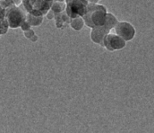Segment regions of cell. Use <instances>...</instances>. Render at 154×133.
<instances>
[{
  "instance_id": "cell-5",
  "label": "cell",
  "mask_w": 154,
  "mask_h": 133,
  "mask_svg": "<svg viewBox=\"0 0 154 133\" xmlns=\"http://www.w3.org/2000/svg\"><path fill=\"white\" fill-rule=\"evenodd\" d=\"M115 33L122 37L126 42L131 41L135 35V27L127 21H119L115 28Z\"/></svg>"
},
{
  "instance_id": "cell-1",
  "label": "cell",
  "mask_w": 154,
  "mask_h": 133,
  "mask_svg": "<svg viewBox=\"0 0 154 133\" xmlns=\"http://www.w3.org/2000/svg\"><path fill=\"white\" fill-rule=\"evenodd\" d=\"M107 13V9L104 6L89 2L87 13L83 17L84 24L91 29L103 26L106 22Z\"/></svg>"
},
{
  "instance_id": "cell-9",
  "label": "cell",
  "mask_w": 154,
  "mask_h": 133,
  "mask_svg": "<svg viewBox=\"0 0 154 133\" xmlns=\"http://www.w3.org/2000/svg\"><path fill=\"white\" fill-rule=\"evenodd\" d=\"M66 9V2L63 1H53L51 10L55 13H60Z\"/></svg>"
},
{
  "instance_id": "cell-7",
  "label": "cell",
  "mask_w": 154,
  "mask_h": 133,
  "mask_svg": "<svg viewBox=\"0 0 154 133\" xmlns=\"http://www.w3.org/2000/svg\"><path fill=\"white\" fill-rule=\"evenodd\" d=\"M26 21L30 26H39L43 22V17L42 16L37 17L30 13H27V15L26 16Z\"/></svg>"
},
{
  "instance_id": "cell-10",
  "label": "cell",
  "mask_w": 154,
  "mask_h": 133,
  "mask_svg": "<svg viewBox=\"0 0 154 133\" xmlns=\"http://www.w3.org/2000/svg\"><path fill=\"white\" fill-rule=\"evenodd\" d=\"M24 35L26 38H32L35 35V34H34V31L33 30H31V29H29V30L27 31H24Z\"/></svg>"
},
{
  "instance_id": "cell-6",
  "label": "cell",
  "mask_w": 154,
  "mask_h": 133,
  "mask_svg": "<svg viewBox=\"0 0 154 133\" xmlns=\"http://www.w3.org/2000/svg\"><path fill=\"white\" fill-rule=\"evenodd\" d=\"M25 21L26 15L19 8H13L8 13L7 22L9 26L12 28H17L18 27H21Z\"/></svg>"
},
{
  "instance_id": "cell-2",
  "label": "cell",
  "mask_w": 154,
  "mask_h": 133,
  "mask_svg": "<svg viewBox=\"0 0 154 133\" xmlns=\"http://www.w3.org/2000/svg\"><path fill=\"white\" fill-rule=\"evenodd\" d=\"M119 21L116 17L113 15L112 13H107V19H106L105 24L103 26L96 27L92 28L90 38L94 43L101 45L103 43V39L106 34L110 33L111 29L115 28Z\"/></svg>"
},
{
  "instance_id": "cell-13",
  "label": "cell",
  "mask_w": 154,
  "mask_h": 133,
  "mask_svg": "<svg viewBox=\"0 0 154 133\" xmlns=\"http://www.w3.org/2000/svg\"><path fill=\"white\" fill-rule=\"evenodd\" d=\"M66 2H69V1H71V0H66Z\"/></svg>"
},
{
  "instance_id": "cell-8",
  "label": "cell",
  "mask_w": 154,
  "mask_h": 133,
  "mask_svg": "<svg viewBox=\"0 0 154 133\" xmlns=\"http://www.w3.org/2000/svg\"><path fill=\"white\" fill-rule=\"evenodd\" d=\"M84 24V21L82 17L71 18L70 20V26L75 31H80L83 28Z\"/></svg>"
},
{
  "instance_id": "cell-3",
  "label": "cell",
  "mask_w": 154,
  "mask_h": 133,
  "mask_svg": "<svg viewBox=\"0 0 154 133\" xmlns=\"http://www.w3.org/2000/svg\"><path fill=\"white\" fill-rule=\"evenodd\" d=\"M88 0H71L66 2V13L70 19L75 17H82L86 14L87 11Z\"/></svg>"
},
{
  "instance_id": "cell-11",
  "label": "cell",
  "mask_w": 154,
  "mask_h": 133,
  "mask_svg": "<svg viewBox=\"0 0 154 133\" xmlns=\"http://www.w3.org/2000/svg\"><path fill=\"white\" fill-rule=\"evenodd\" d=\"M89 2H92V3H97L100 0H88Z\"/></svg>"
},
{
  "instance_id": "cell-4",
  "label": "cell",
  "mask_w": 154,
  "mask_h": 133,
  "mask_svg": "<svg viewBox=\"0 0 154 133\" xmlns=\"http://www.w3.org/2000/svg\"><path fill=\"white\" fill-rule=\"evenodd\" d=\"M102 46L108 51L120 50L125 47L126 41L116 33H108L103 38Z\"/></svg>"
},
{
  "instance_id": "cell-12",
  "label": "cell",
  "mask_w": 154,
  "mask_h": 133,
  "mask_svg": "<svg viewBox=\"0 0 154 133\" xmlns=\"http://www.w3.org/2000/svg\"><path fill=\"white\" fill-rule=\"evenodd\" d=\"M45 1H47V2H52L54 0H45Z\"/></svg>"
}]
</instances>
